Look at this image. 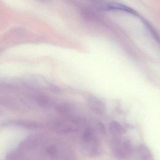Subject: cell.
Returning <instances> with one entry per match:
<instances>
[{"instance_id":"obj_1","label":"cell","mask_w":160,"mask_h":160,"mask_svg":"<svg viewBox=\"0 0 160 160\" xmlns=\"http://www.w3.org/2000/svg\"><path fill=\"white\" fill-rule=\"evenodd\" d=\"M120 136H116L112 146V152L117 159L124 160L132 156L133 148L129 140H122Z\"/></svg>"},{"instance_id":"obj_2","label":"cell","mask_w":160,"mask_h":160,"mask_svg":"<svg viewBox=\"0 0 160 160\" xmlns=\"http://www.w3.org/2000/svg\"><path fill=\"white\" fill-rule=\"evenodd\" d=\"M21 82L24 87L33 90H38L43 88L49 89L50 84L43 78L34 75H30L23 77L22 78Z\"/></svg>"},{"instance_id":"obj_3","label":"cell","mask_w":160,"mask_h":160,"mask_svg":"<svg viewBox=\"0 0 160 160\" xmlns=\"http://www.w3.org/2000/svg\"><path fill=\"white\" fill-rule=\"evenodd\" d=\"M87 104L91 111L97 114L103 115L106 112V104L100 99L91 96L87 99Z\"/></svg>"},{"instance_id":"obj_4","label":"cell","mask_w":160,"mask_h":160,"mask_svg":"<svg viewBox=\"0 0 160 160\" xmlns=\"http://www.w3.org/2000/svg\"><path fill=\"white\" fill-rule=\"evenodd\" d=\"M22 103L19 100L10 97H1V103L4 107L13 111H19L22 107Z\"/></svg>"},{"instance_id":"obj_5","label":"cell","mask_w":160,"mask_h":160,"mask_svg":"<svg viewBox=\"0 0 160 160\" xmlns=\"http://www.w3.org/2000/svg\"><path fill=\"white\" fill-rule=\"evenodd\" d=\"M101 8L103 10H118L125 11L133 15H137L138 13L135 10L129 7L118 3L111 2L102 6Z\"/></svg>"},{"instance_id":"obj_6","label":"cell","mask_w":160,"mask_h":160,"mask_svg":"<svg viewBox=\"0 0 160 160\" xmlns=\"http://www.w3.org/2000/svg\"><path fill=\"white\" fill-rule=\"evenodd\" d=\"M55 110L58 113L66 117L72 118L74 112L73 106L68 103H61L57 104L55 107Z\"/></svg>"},{"instance_id":"obj_7","label":"cell","mask_w":160,"mask_h":160,"mask_svg":"<svg viewBox=\"0 0 160 160\" xmlns=\"http://www.w3.org/2000/svg\"><path fill=\"white\" fill-rule=\"evenodd\" d=\"M34 98L37 104L42 108H49L54 103L51 98L46 95L37 94L34 96Z\"/></svg>"},{"instance_id":"obj_8","label":"cell","mask_w":160,"mask_h":160,"mask_svg":"<svg viewBox=\"0 0 160 160\" xmlns=\"http://www.w3.org/2000/svg\"><path fill=\"white\" fill-rule=\"evenodd\" d=\"M109 128L111 132L116 136H121L126 133L125 129L119 122L115 120L111 121L110 123Z\"/></svg>"},{"instance_id":"obj_9","label":"cell","mask_w":160,"mask_h":160,"mask_svg":"<svg viewBox=\"0 0 160 160\" xmlns=\"http://www.w3.org/2000/svg\"><path fill=\"white\" fill-rule=\"evenodd\" d=\"M139 153L142 160H154L151 151L144 145H141L139 147Z\"/></svg>"},{"instance_id":"obj_10","label":"cell","mask_w":160,"mask_h":160,"mask_svg":"<svg viewBox=\"0 0 160 160\" xmlns=\"http://www.w3.org/2000/svg\"><path fill=\"white\" fill-rule=\"evenodd\" d=\"M93 136V132L92 129L87 128L85 131L84 133V139L86 140H89L92 139Z\"/></svg>"},{"instance_id":"obj_11","label":"cell","mask_w":160,"mask_h":160,"mask_svg":"<svg viewBox=\"0 0 160 160\" xmlns=\"http://www.w3.org/2000/svg\"><path fill=\"white\" fill-rule=\"evenodd\" d=\"M49 89L50 91L55 93H60L62 91V89L60 88V87L52 83L50 84Z\"/></svg>"}]
</instances>
